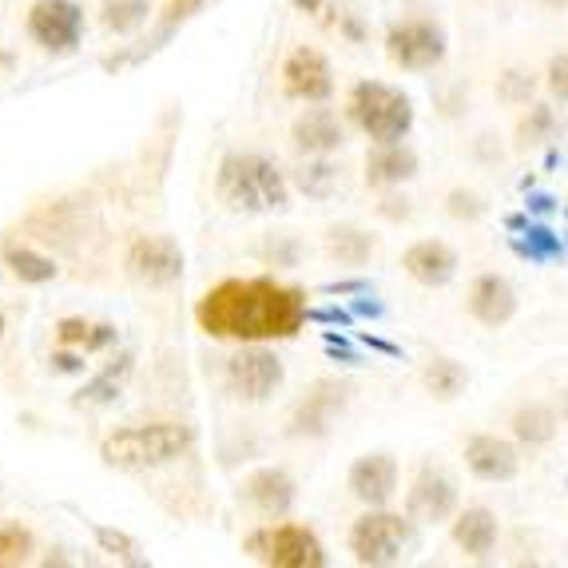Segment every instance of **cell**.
<instances>
[{
  "instance_id": "6da1fadb",
  "label": "cell",
  "mask_w": 568,
  "mask_h": 568,
  "mask_svg": "<svg viewBox=\"0 0 568 568\" xmlns=\"http://www.w3.org/2000/svg\"><path fill=\"white\" fill-rule=\"evenodd\" d=\"M306 318V294L271 275L223 278L195 303L200 331L227 342H286L303 331Z\"/></svg>"
},
{
  "instance_id": "7a4b0ae2",
  "label": "cell",
  "mask_w": 568,
  "mask_h": 568,
  "mask_svg": "<svg viewBox=\"0 0 568 568\" xmlns=\"http://www.w3.org/2000/svg\"><path fill=\"white\" fill-rule=\"evenodd\" d=\"M215 195L239 215H275L291 207V183L275 160L258 152H227L215 171Z\"/></svg>"
},
{
  "instance_id": "3957f363",
  "label": "cell",
  "mask_w": 568,
  "mask_h": 568,
  "mask_svg": "<svg viewBox=\"0 0 568 568\" xmlns=\"http://www.w3.org/2000/svg\"><path fill=\"white\" fill-rule=\"evenodd\" d=\"M191 442L195 437L180 422H152V426L115 429L112 437H104L100 457H104V465L120 469V474H148V469L180 462L191 449Z\"/></svg>"
},
{
  "instance_id": "277c9868",
  "label": "cell",
  "mask_w": 568,
  "mask_h": 568,
  "mask_svg": "<svg viewBox=\"0 0 568 568\" xmlns=\"http://www.w3.org/2000/svg\"><path fill=\"white\" fill-rule=\"evenodd\" d=\"M346 112H351L354 128L362 135H369L374 143H398L414 132V100H409L402 88L382 84V80H362L351 88V100H346Z\"/></svg>"
},
{
  "instance_id": "5b68a950",
  "label": "cell",
  "mask_w": 568,
  "mask_h": 568,
  "mask_svg": "<svg viewBox=\"0 0 568 568\" xmlns=\"http://www.w3.org/2000/svg\"><path fill=\"white\" fill-rule=\"evenodd\" d=\"M409 545H414V517H409V513L406 517H402V513H389L386 505H382V509H366L351 529L354 565H362V568L402 565Z\"/></svg>"
},
{
  "instance_id": "8992f818",
  "label": "cell",
  "mask_w": 568,
  "mask_h": 568,
  "mask_svg": "<svg viewBox=\"0 0 568 568\" xmlns=\"http://www.w3.org/2000/svg\"><path fill=\"white\" fill-rule=\"evenodd\" d=\"M246 552L266 568H326L323 540L306 525H263L246 537Z\"/></svg>"
},
{
  "instance_id": "52a82bcc",
  "label": "cell",
  "mask_w": 568,
  "mask_h": 568,
  "mask_svg": "<svg viewBox=\"0 0 568 568\" xmlns=\"http://www.w3.org/2000/svg\"><path fill=\"white\" fill-rule=\"evenodd\" d=\"M446 52H449V37L437 20L409 17L398 20V24H389L386 32V57L398 68H406V72H429V68H437L446 60Z\"/></svg>"
},
{
  "instance_id": "ba28073f",
  "label": "cell",
  "mask_w": 568,
  "mask_h": 568,
  "mask_svg": "<svg viewBox=\"0 0 568 568\" xmlns=\"http://www.w3.org/2000/svg\"><path fill=\"white\" fill-rule=\"evenodd\" d=\"M227 386L243 402H266L283 386V362L266 342H243V351L227 358Z\"/></svg>"
},
{
  "instance_id": "9c48e42d",
  "label": "cell",
  "mask_w": 568,
  "mask_h": 568,
  "mask_svg": "<svg viewBox=\"0 0 568 568\" xmlns=\"http://www.w3.org/2000/svg\"><path fill=\"white\" fill-rule=\"evenodd\" d=\"M29 37L52 57H68L84 40V9L77 0H37L29 12Z\"/></svg>"
},
{
  "instance_id": "30bf717a",
  "label": "cell",
  "mask_w": 568,
  "mask_h": 568,
  "mask_svg": "<svg viewBox=\"0 0 568 568\" xmlns=\"http://www.w3.org/2000/svg\"><path fill=\"white\" fill-rule=\"evenodd\" d=\"M128 275L148 286H171L183 278V251L168 235H143L128 246Z\"/></svg>"
},
{
  "instance_id": "8fae6325",
  "label": "cell",
  "mask_w": 568,
  "mask_h": 568,
  "mask_svg": "<svg viewBox=\"0 0 568 568\" xmlns=\"http://www.w3.org/2000/svg\"><path fill=\"white\" fill-rule=\"evenodd\" d=\"M283 92L303 104H326L334 95V72L331 60L318 48H294L283 60Z\"/></svg>"
},
{
  "instance_id": "7c38bea8",
  "label": "cell",
  "mask_w": 568,
  "mask_h": 568,
  "mask_svg": "<svg viewBox=\"0 0 568 568\" xmlns=\"http://www.w3.org/2000/svg\"><path fill=\"white\" fill-rule=\"evenodd\" d=\"M406 513L422 525L454 521L457 481L446 474V469H434V465H426V469L414 477V485H409V493H406Z\"/></svg>"
},
{
  "instance_id": "4fadbf2b",
  "label": "cell",
  "mask_w": 568,
  "mask_h": 568,
  "mask_svg": "<svg viewBox=\"0 0 568 568\" xmlns=\"http://www.w3.org/2000/svg\"><path fill=\"white\" fill-rule=\"evenodd\" d=\"M465 469L477 481H489V485L513 481V477L521 474V449L497 434H477L465 442Z\"/></svg>"
},
{
  "instance_id": "5bb4252c",
  "label": "cell",
  "mask_w": 568,
  "mask_h": 568,
  "mask_svg": "<svg viewBox=\"0 0 568 568\" xmlns=\"http://www.w3.org/2000/svg\"><path fill=\"white\" fill-rule=\"evenodd\" d=\"M346 485H351V493L366 509H382V505H389L394 493H398V462L389 454H362L358 462L351 465Z\"/></svg>"
},
{
  "instance_id": "9a60e30c",
  "label": "cell",
  "mask_w": 568,
  "mask_h": 568,
  "mask_svg": "<svg viewBox=\"0 0 568 568\" xmlns=\"http://www.w3.org/2000/svg\"><path fill=\"white\" fill-rule=\"evenodd\" d=\"M342 406H346V386H338V382H318V386L298 402V409H294L291 434L294 437H323L326 429L334 426V417L342 414Z\"/></svg>"
},
{
  "instance_id": "2e32d148",
  "label": "cell",
  "mask_w": 568,
  "mask_h": 568,
  "mask_svg": "<svg viewBox=\"0 0 568 568\" xmlns=\"http://www.w3.org/2000/svg\"><path fill=\"white\" fill-rule=\"evenodd\" d=\"M469 314H474L481 326H489V331L513 323V314H517V291H513L509 278L477 275L474 286H469Z\"/></svg>"
},
{
  "instance_id": "e0dca14e",
  "label": "cell",
  "mask_w": 568,
  "mask_h": 568,
  "mask_svg": "<svg viewBox=\"0 0 568 568\" xmlns=\"http://www.w3.org/2000/svg\"><path fill=\"white\" fill-rule=\"evenodd\" d=\"M449 532H454V545L474 560H489L493 549H497V517L481 505H469V509H457L454 521H449Z\"/></svg>"
},
{
  "instance_id": "ac0fdd59",
  "label": "cell",
  "mask_w": 568,
  "mask_h": 568,
  "mask_svg": "<svg viewBox=\"0 0 568 568\" xmlns=\"http://www.w3.org/2000/svg\"><path fill=\"white\" fill-rule=\"evenodd\" d=\"M291 140L303 155H331L346 143V132H342V120L331 108H306V112L294 120Z\"/></svg>"
},
{
  "instance_id": "d6986e66",
  "label": "cell",
  "mask_w": 568,
  "mask_h": 568,
  "mask_svg": "<svg viewBox=\"0 0 568 568\" xmlns=\"http://www.w3.org/2000/svg\"><path fill=\"white\" fill-rule=\"evenodd\" d=\"M417 168H422V160L406 140L374 143V152L366 155V183L369 187H402L414 180Z\"/></svg>"
},
{
  "instance_id": "ffe728a7",
  "label": "cell",
  "mask_w": 568,
  "mask_h": 568,
  "mask_svg": "<svg viewBox=\"0 0 568 568\" xmlns=\"http://www.w3.org/2000/svg\"><path fill=\"white\" fill-rule=\"evenodd\" d=\"M402 266H406V275L422 286H446L449 278L457 275V255L454 246L442 243V239H422L414 243L402 255Z\"/></svg>"
},
{
  "instance_id": "44dd1931",
  "label": "cell",
  "mask_w": 568,
  "mask_h": 568,
  "mask_svg": "<svg viewBox=\"0 0 568 568\" xmlns=\"http://www.w3.org/2000/svg\"><path fill=\"white\" fill-rule=\"evenodd\" d=\"M243 497L255 505L263 517H283V513H291V505H294V481L286 469L266 465V469H255V474L246 477Z\"/></svg>"
},
{
  "instance_id": "7402d4cb",
  "label": "cell",
  "mask_w": 568,
  "mask_h": 568,
  "mask_svg": "<svg viewBox=\"0 0 568 568\" xmlns=\"http://www.w3.org/2000/svg\"><path fill=\"white\" fill-rule=\"evenodd\" d=\"M513 437L521 442V446L537 449V446H549L552 437H557V414H552L549 406H521L517 414H513Z\"/></svg>"
},
{
  "instance_id": "603a6c76",
  "label": "cell",
  "mask_w": 568,
  "mask_h": 568,
  "mask_svg": "<svg viewBox=\"0 0 568 568\" xmlns=\"http://www.w3.org/2000/svg\"><path fill=\"white\" fill-rule=\"evenodd\" d=\"M132 366H135V358L132 354H120V358L112 362V366L100 374V378H92L84 389H80V406H108V402H115L120 398V389H123V382L132 378Z\"/></svg>"
},
{
  "instance_id": "cb8c5ba5",
  "label": "cell",
  "mask_w": 568,
  "mask_h": 568,
  "mask_svg": "<svg viewBox=\"0 0 568 568\" xmlns=\"http://www.w3.org/2000/svg\"><path fill=\"white\" fill-rule=\"evenodd\" d=\"M57 338L64 346H80V351H104L115 342V326L108 323H84V318H60Z\"/></svg>"
},
{
  "instance_id": "d4e9b609",
  "label": "cell",
  "mask_w": 568,
  "mask_h": 568,
  "mask_svg": "<svg viewBox=\"0 0 568 568\" xmlns=\"http://www.w3.org/2000/svg\"><path fill=\"white\" fill-rule=\"evenodd\" d=\"M326 251H331L338 263L362 266L374 255V235H366V231H358V227H331L326 231Z\"/></svg>"
},
{
  "instance_id": "484cf974",
  "label": "cell",
  "mask_w": 568,
  "mask_h": 568,
  "mask_svg": "<svg viewBox=\"0 0 568 568\" xmlns=\"http://www.w3.org/2000/svg\"><path fill=\"white\" fill-rule=\"evenodd\" d=\"M4 266H9L20 283H32V286L57 278V263L48 255H40V251H29V246H9L4 251Z\"/></svg>"
},
{
  "instance_id": "4316f807",
  "label": "cell",
  "mask_w": 568,
  "mask_h": 568,
  "mask_svg": "<svg viewBox=\"0 0 568 568\" xmlns=\"http://www.w3.org/2000/svg\"><path fill=\"white\" fill-rule=\"evenodd\" d=\"M203 9V0H168V4H163V17H160V24H155V32L148 40H143V48L140 52H135V60L140 57H148V52H155V48L163 44V40L171 37V32L180 29L183 20H191L195 17V12Z\"/></svg>"
},
{
  "instance_id": "83f0119b",
  "label": "cell",
  "mask_w": 568,
  "mask_h": 568,
  "mask_svg": "<svg viewBox=\"0 0 568 568\" xmlns=\"http://www.w3.org/2000/svg\"><path fill=\"white\" fill-rule=\"evenodd\" d=\"M426 389L437 402H454L465 389V369L454 358H434L426 366Z\"/></svg>"
},
{
  "instance_id": "f1b7e54d",
  "label": "cell",
  "mask_w": 568,
  "mask_h": 568,
  "mask_svg": "<svg viewBox=\"0 0 568 568\" xmlns=\"http://www.w3.org/2000/svg\"><path fill=\"white\" fill-rule=\"evenodd\" d=\"M148 12H152V4L148 0H108L104 4V29L112 32H135L148 20Z\"/></svg>"
},
{
  "instance_id": "f546056e",
  "label": "cell",
  "mask_w": 568,
  "mask_h": 568,
  "mask_svg": "<svg viewBox=\"0 0 568 568\" xmlns=\"http://www.w3.org/2000/svg\"><path fill=\"white\" fill-rule=\"evenodd\" d=\"M334 183H338V168L326 163L323 155H314V163H306V168L298 171V187H303L311 200H326L334 191Z\"/></svg>"
},
{
  "instance_id": "4dcf8cb0",
  "label": "cell",
  "mask_w": 568,
  "mask_h": 568,
  "mask_svg": "<svg viewBox=\"0 0 568 568\" xmlns=\"http://www.w3.org/2000/svg\"><path fill=\"white\" fill-rule=\"evenodd\" d=\"M32 552V532L24 525H0V568L24 565Z\"/></svg>"
},
{
  "instance_id": "1f68e13d",
  "label": "cell",
  "mask_w": 568,
  "mask_h": 568,
  "mask_svg": "<svg viewBox=\"0 0 568 568\" xmlns=\"http://www.w3.org/2000/svg\"><path fill=\"white\" fill-rule=\"evenodd\" d=\"M95 540H100V549L112 552V557L128 560V565H148V560L140 557V545H135L128 532H115V529H104V525H95Z\"/></svg>"
},
{
  "instance_id": "d6a6232c",
  "label": "cell",
  "mask_w": 568,
  "mask_h": 568,
  "mask_svg": "<svg viewBox=\"0 0 568 568\" xmlns=\"http://www.w3.org/2000/svg\"><path fill=\"white\" fill-rule=\"evenodd\" d=\"M552 128H557V120H552V108L549 104H529V115H525V123H521V140L525 143L549 140Z\"/></svg>"
},
{
  "instance_id": "836d02e7",
  "label": "cell",
  "mask_w": 568,
  "mask_h": 568,
  "mask_svg": "<svg viewBox=\"0 0 568 568\" xmlns=\"http://www.w3.org/2000/svg\"><path fill=\"white\" fill-rule=\"evenodd\" d=\"M545 88H549V95L557 104H568V52L549 60V68H545Z\"/></svg>"
},
{
  "instance_id": "e575fe53",
  "label": "cell",
  "mask_w": 568,
  "mask_h": 568,
  "mask_svg": "<svg viewBox=\"0 0 568 568\" xmlns=\"http://www.w3.org/2000/svg\"><path fill=\"white\" fill-rule=\"evenodd\" d=\"M532 95V72H505L501 77V100H509V104H529Z\"/></svg>"
},
{
  "instance_id": "d590c367",
  "label": "cell",
  "mask_w": 568,
  "mask_h": 568,
  "mask_svg": "<svg viewBox=\"0 0 568 568\" xmlns=\"http://www.w3.org/2000/svg\"><path fill=\"white\" fill-rule=\"evenodd\" d=\"M449 215H457V219H481L485 215L481 195H474V191H449Z\"/></svg>"
},
{
  "instance_id": "8d00e7d4",
  "label": "cell",
  "mask_w": 568,
  "mask_h": 568,
  "mask_svg": "<svg viewBox=\"0 0 568 568\" xmlns=\"http://www.w3.org/2000/svg\"><path fill=\"white\" fill-rule=\"evenodd\" d=\"M378 211H382L386 219H394V223H398V219H406V215H409V200H406V195H402V200H398V195H386Z\"/></svg>"
},
{
  "instance_id": "74e56055",
  "label": "cell",
  "mask_w": 568,
  "mask_h": 568,
  "mask_svg": "<svg viewBox=\"0 0 568 568\" xmlns=\"http://www.w3.org/2000/svg\"><path fill=\"white\" fill-rule=\"evenodd\" d=\"M52 362H57V369H64V374H72V369L84 366V362H80L77 354H57V358H52Z\"/></svg>"
},
{
  "instance_id": "f35d334b",
  "label": "cell",
  "mask_w": 568,
  "mask_h": 568,
  "mask_svg": "<svg viewBox=\"0 0 568 568\" xmlns=\"http://www.w3.org/2000/svg\"><path fill=\"white\" fill-rule=\"evenodd\" d=\"M0 338H4V314H0Z\"/></svg>"
},
{
  "instance_id": "ab89813d",
  "label": "cell",
  "mask_w": 568,
  "mask_h": 568,
  "mask_svg": "<svg viewBox=\"0 0 568 568\" xmlns=\"http://www.w3.org/2000/svg\"><path fill=\"white\" fill-rule=\"evenodd\" d=\"M549 4H568V0H549Z\"/></svg>"
}]
</instances>
